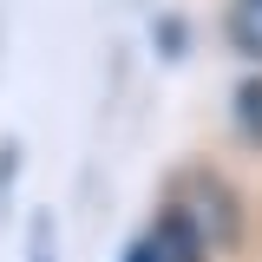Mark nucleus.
<instances>
[{"instance_id":"obj_1","label":"nucleus","mask_w":262,"mask_h":262,"mask_svg":"<svg viewBox=\"0 0 262 262\" xmlns=\"http://www.w3.org/2000/svg\"><path fill=\"white\" fill-rule=\"evenodd\" d=\"M177 203H184V216L196 223V236L210 243V249H236L243 243V229H249V216H243V196L229 190L223 170H210V164H190L184 177H177Z\"/></svg>"},{"instance_id":"obj_2","label":"nucleus","mask_w":262,"mask_h":262,"mask_svg":"<svg viewBox=\"0 0 262 262\" xmlns=\"http://www.w3.org/2000/svg\"><path fill=\"white\" fill-rule=\"evenodd\" d=\"M118 262H210V243L196 236V223L184 216V203L164 196L158 216H151V223L118 249Z\"/></svg>"},{"instance_id":"obj_3","label":"nucleus","mask_w":262,"mask_h":262,"mask_svg":"<svg viewBox=\"0 0 262 262\" xmlns=\"http://www.w3.org/2000/svg\"><path fill=\"white\" fill-rule=\"evenodd\" d=\"M229 131L249 151H262V66L236 72V85H229Z\"/></svg>"},{"instance_id":"obj_4","label":"nucleus","mask_w":262,"mask_h":262,"mask_svg":"<svg viewBox=\"0 0 262 262\" xmlns=\"http://www.w3.org/2000/svg\"><path fill=\"white\" fill-rule=\"evenodd\" d=\"M223 39L236 59L262 66V0H229L223 7Z\"/></svg>"},{"instance_id":"obj_5","label":"nucleus","mask_w":262,"mask_h":262,"mask_svg":"<svg viewBox=\"0 0 262 262\" xmlns=\"http://www.w3.org/2000/svg\"><path fill=\"white\" fill-rule=\"evenodd\" d=\"M151 53H158L164 66L190 59V13H177V7H164L158 20H151Z\"/></svg>"},{"instance_id":"obj_6","label":"nucleus","mask_w":262,"mask_h":262,"mask_svg":"<svg viewBox=\"0 0 262 262\" xmlns=\"http://www.w3.org/2000/svg\"><path fill=\"white\" fill-rule=\"evenodd\" d=\"M27 262H59V223H53V210H33L27 216Z\"/></svg>"},{"instance_id":"obj_7","label":"nucleus","mask_w":262,"mask_h":262,"mask_svg":"<svg viewBox=\"0 0 262 262\" xmlns=\"http://www.w3.org/2000/svg\"><path fill=\"white\" fill-rule=\"evenodd\" d=\"M13 184H20V138H0V210H13Z\"/></svg>"}]
</instances>
